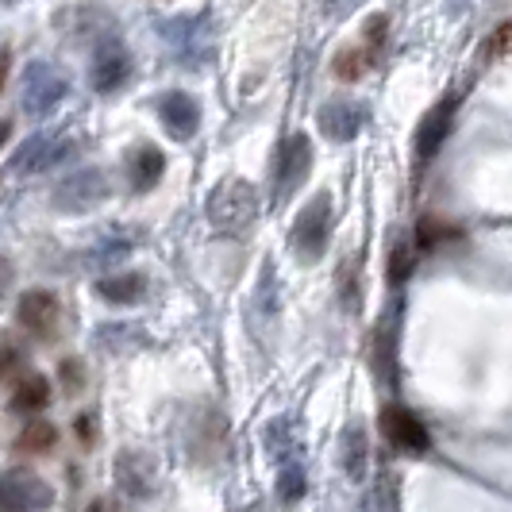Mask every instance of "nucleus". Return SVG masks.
Masks as SVG:
<instances>
[{
	"mask_svg": "<svg viewBox=\"0 0 512 512\" xmlns=\"http://www.w3.org/2000/svg\"><path fill=\"white\" fill-rule=\"evenodd\" d=\"M258 216V189L243 178L220 181L208 197V220L212 228L224 231V235H239L255 224Z\"/></svg>",
	"mask_w": 512,
	"mask_h": 512,
	"instance_id": "f257e3e1",
	"label": "nucleus"
},
{
	"mask_svg": "<svg viewBox=\"0 0 512 512\" xmlns=\"http://www.w3.org/2000/svg\"><path fill=\"white\" fill-rule=\"evenodd\" d=\"M158 35H162L166 51L174 54V62H181V66H205L208 54H212V20H208L205 12L201 16L162 20Z\"/></svg>",
	"mask_w": 512,
	"mask_h": 512,
	"instance_id": "f03ea898",
	"label": "nucleus"
},
{
	"mask_svg": "<svg viewBox=\"0 0 512 512\" xmlns=\"http://www.w3.org/2000/svg\"><path fill=\"white\" fill-rule=\"evenodd\" d=\"M70 89L66 74L54 66V62H27L24 81H20V101H24V112L31 120H43L51 116L54 108L62 104Z\"/></svg>",
	"mask_w": 512,
	"mask_h": 512,
	"instance_id": "7ed1b4c3",
	"label": "nucleus"
},
{
	"mask_svg": "<svg viewBox=\"0 0 512 512\" xmlns=\"http://www.w3.org/2000/svg\"><path fill=\"white\" fill-rule=\"evenodd\" d=\"M328 239H332V197L328 193H316L293 220V251L305 258V262H316V258L328 251Z\"/></svg>",
	"mask_w": 512,
	"mask_h": 512,
	"instance_id": "20e7f679",
	"label": "nucleus"
},
{
	"mask_svg": "<svg viewBox=\"0 0 512 512\" xmlns=\"http://www.w3.org/2000/svg\"><path fill=\"white\" fill-rule=\"evenodd\" d=\"M74 139L66 131H39L20 143V151L12 154V174H43L51 166H62L70 154H74Z\"/></svg>",
	"mask_w": 512,
	"mask_h": 512,
	"instance_id": "39448f33",
	"label": "nucleus"
},
{
	"mask_svg": "<svg viewBox=\"0 0 512 512\" xmlns=\"http://www.w3.org/2000/svg\"><path fill=\"white\" fill-rule=\"evenodd\" d=\"M108 197V174L97 166H81L54 185V208L58 212H89Z\"/></svg>",
	"mask_w": 512,
	"mask_h": 512,
	"instance_id": "423d86ee",
	"label": "nucleus"
},
{
	"mask_svg": "<svg viewBox=\"0 0 512 512\" xmlns=\"http://www.w3.org/2000/svg\"><path fill=\"white\" fill-rule=\"evenodd\" d=\"M385 31H389L385 16H374V20L366 24V31H362V39L355 43V47H347V51L335 54V62H332L335 74L343 77V81H359V77L370 74L385 54Z\"/></svg>",
	"mask_w": 512,
	"mask_h": 512,
	"instance_id": "0eeeda50",
	"label": "nucleus"
},
{
	"mask_svg": "<svg viewBox=\"0 0 512 512\" xmlns=\"http://www.w3.org/2000/svg\"><path fill=\"white\" fill-rule=\"evenodd\" d=\"M308 170H312V143H308V135L305 131L285 135V143L278 147V158H274V197L285 201L289 193H297L305 185Z\"/></svg>",
	"mask_w": 512,
	"mask_h": 512,
	"instance_id": "6e6552de",
	"label": "nucleus"
},
{
	"mask_svg": "<svg viewBox=\"0 0 512 512\" xmlns=\"http://www.w3.org/2000/svg\"><path fill=\"white\" fill-rule=\"evenodd\" d=\"M51 486L31 470H8L0 478V512H39L51 509Z\"/></svg>",
	"mask_w": 512,
	"mask_h": 512,
	"instance_id": "1a4fd4ad",
	"label": "nucleus"
},
{
	"mask_svg": "<svg viewBox=\"0 0 512 512\" xmlns=\"http://www.w3.org/2000/svg\"><path fill=\"white\" fill-rule=\"evenodd\" d=\"M128 77H131L128 47H124L116 35L101 39V43L93 47V62H89V81H93V89H97V93H116V89L128 85Z\"/></svg>",
	"mask_w": 512,
	"mask_h": 512,
	"instance_id": "9d476101",
	"label": "nucleus"
},
{
	"mask_svg": "<svg viewBox=\"0 0 512 512\" xmlns=\"http://www.w3.org/2000/svg\"><path fill=\"white\" fill-rule=\"evenodd\" d=\"M382 436L397 447V451H405V455H428L432 451V436H428V428L420 424V416L409 409H401V405H385L382 409Z\"/></svg>",
	"mask_w": 512,
	"mask_h": 512,
	"instance_id": "9b49d317",
	"label": "nucleus"
},
{
	"mask_svg": "<svg viewBox=\"0 0 512 512\" xmlns=\"http://www.w3.org/2000/svg\"><path fill=\"white\" fill-rule=\"evenodd\" d=\"M16 320H20V328L31 332L35 339H54L58 335V324H62V305H58V297H54L51 289H31L20 297V305H16Z\"/></svg>",
	"mask_w": 512,
	"mask_h": 512,
	"instance_id": "f8f14e48",
	"label": "nucleus"
},
{
	"mask_svg": "<svg viewBox=\"0 0 512 512\" xmlns=\"http://www.w3.org/2000/svg\"><path fill=\"white\" fill-rule=\"evenodd\" d=\"M366 116H370L366 104L355 101V97H332V101L316 112V124L335 143H351L362 131V124H366Z\"/></svg>",
	"mask_w": 512,
	"mask_h": 512,
	"instance_id": "ddd939ff",
	"label": "nucleus"
},
{
	"mask_svg": "<svg viewBox=\"0 0 512 512\" xmlns=\"http://www.w3.org/2000/svg\"><path fill=\"white\" fill-rule=\"evenodd\" d=\"M455 108H459L455 97H443V101L420 120V128H416V162H420V166H428L439 154V147L447 143L451 124H455Z\"/></svg>",
	"mask_w": 512,
	"mask_h": 512,
	"instance_id": "4468645a",
	"label": "nucleus"
},
{
	"mask_svg": "<svg viewBox=\"0 0 512 512\" xmlns=\"http://www.w3.org/2000/svg\"><path fill=\"white\" fill-rule=\"evenodd\" d=\"M158 116H162L166 131H170L174 139H181V143L193 139L197 128H201V108H197V101H193L189 93H181V89L158 97Z\"/></svg>",
	"mask_w": 512,
	"mask_h": 512,
	"instance_id": "2eb2a0df",
	"label": "nucleus"
},
{
	"mask_svg": "<svg viewBox=\"0 0 512 512\" xmlns=\"http://www.w3.org/2000/svg\"><path fill=\"white\" fill-rule=\"evenodd\" d=\"M162 170H166V158H162V151H158L154 143H139V147L128 154V178L135 193L154 189L158 178H162Z\"/></svg>",
	"mask_w": 512,
	"mask_h": 512,
	"instance_id": "dca6fc26",
	"label": "nucleus"
},
{
	"mask_svg": "<svg viewBox=\"0 0 512 512\" xmlns=\"http://www.w3.org/2000/svg\"><path fill=\"white\" fill-rule=\"evenodd\" d=\"M47 405H51V382L43 374H24L8 397V409L16 416H39Z\"/></svg>",
	"mask_w": 512,
	"mask_h": 512,
	"instance_id": "f3484780",
	"label": "nucleus"
},
{
	"mask_svg": "<svg viewBox=\"0 0 512 512\" xmlns=\"http://www.w3.org/2000/svg\"><path fill=\"white\" fill-rule=\"evenodd\" d=\"M143 274H116V278H104L97 282V293H101L104 301H112V305H135L139 297H143Z\"/></svg>",
	"mask_w": 512,
	"mask_h": 512,
	"instance_id": "a211bd4d",
	"label": "nucleus"
},
{
	"mask_svg": "<svg viewBox=\"0 0 512 512\" xmlns=\"http://www.w3.org/2000/svg\"><path fill=\"white\" fill-rule=\"evenodd\" d=\"M58 443V428L51 420H27V428L16 436V451H27V455H43Z\"/></svg>",
	"mask_w": 512,
	"mask_h": 512,
	"instance_id": "6ab92c4d",
	"label": "nucleus"
},
{
	"mask_svg": "<svg viewBox=\"0 0 512 512\" xmlns=\"http://www.w3.org/2000/svg\"><path fill=\"white\" fill-rule=\"evenodd\" d=\"M343 466L351 478H362V466H366V436H362L359 424H351L343 432Z\"/></svg>",
	"mask_w": 512,
	"mask_h": 512,
	"instance_id": "aec40b11",
	"label": "nucleus"
},
{
	"mask_svg": "<svg viewBox=\"0 0 512 512\" xmlns=\"http://www.w3.org/2000/svg\"><path fill=\"white\" fill-rule=\"evenodd\" d=\"M20 366H24V351H20V347H12V343H0V382H4V378H12Z\"/></svg>",
	"mask_w": 512,
	"mask_h": 512,
	"instance_id": "412c9836",
	"label": "nucleus"
},
{
	"mask_svg": "<svg viewBox=\"0 0 512 512\" xmlns=\"http://www.w3.org/2000/svg\"><path fill=\"white\" fill-rule=\"evenodd\" d=\"M509 51H512V24H501L489 35L486 58H501V54H509Z\"/></svg>",
	"mask_w": 512,
	"mask_h": 512,
	"instance_id": "4be33fe9",
	"label": "nucleus"
},
{
	"mask_svg": "<svg viewBox=\"0 0 512 512\" xmlns=\"http://www.w3.org/2000/svg\"><path fill=\"white\" fill-rule=\"evenodd\" d=\"M366 0H324V16L328 20H347V16H355Z\"/></svg>",
	"mask_w": 512,
	"mask_h": 512,
	"instance_id": "5701e85b",
	"label": "nucleus"
},
{
	"mask_svg": "<svg viewBox=\"0 0 512 512\" xmlns=\"http://www.w3.org/2000/svg\"><path fill=\"white\" fill-rule=\"evenodd\" d=\"M58 374H62V382H66V389H70V393H77V389H81V382H85V370H81L74 359L62 362V370H58Z\"/></svg>",
	"mask_w": 512,
	"mask_h": 512,
	"instance_id": "b1692460",
	"label": "nucleus"
},
{
	"mask_svg": "<svg viewBox=\"0 0 512 512\" xmlns=\"http://www.w3.org/2000/svg\"><path fill=\"white\" fill-rule=\"evenodd\" d=\"M74 432H77V439H85V443H93V416H77V424H74Z\"/></svg>",
	"mask_w": 512,
	"mask_h": 512,
	"instance_id": "393cba45",
	"label": "nucleus"
},
{
	"mask_svg": "<svg viewBox=\"0 0 512 512\" xmlns=\"http://www.w3.org/2000/svg\"><path fill=\"white\" fill-rule=\"evenodd\" d=\"M8 135H12V124H8V120H0V147L8 143Z\"/></svg>",
	"mask_w": 512,
	"mask_h": 512,
	"instance_id": "a878e982",
	"label": "nucleus"
}]
</instances>
